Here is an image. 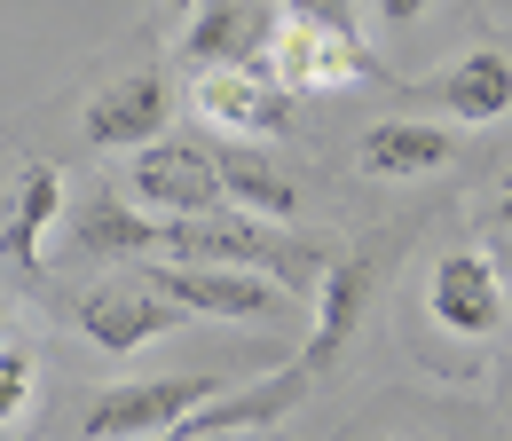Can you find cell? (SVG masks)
<instances>
[{"mask_svg":"<svg viewBox=\"0 0 512 441\" xmlns=\"http://www.w3.org/2000/svg\"><path fill=\"white\" fill-rule=\"evenodd\" d=\"M142 292L174 300L182 315H221V323H260V315H284V284H268L253 268H190V260H142L134 268Z\"/></svg>","mask_w":512,"mask_h":441,"instance_id":"6da1fadb","label":"cell"},{"mask_svg":"<svg viewBox=\"0 0 512 441\" xmlns=\"http://www.w3.org/2000/svg\"><path fill=\"white\" fill-rule=\"evenodd\" d=\"M127 189L142 213L158 221H190V213H221V174H213V150L205 142H182V134H158L142 142L127 166Z\"/></svg>","mask_w":512,"mask_h":441,"instance_id":"7a4b0ae2","label":"cell"},{"mask_svg":"<svg viewBox=\"0 0 512 441\" xmlns=\"http://www.w3.org/2000/svg\"><path fill=\"white\" fill-rule=\"evenodd\" d=\"M221 386L213 378H134V386H103L79 418V441H150L166 426H182L190 410H205Z\"/></svg>","mask_w":512,"mask_h":441,"instance_id":"3957f363","label":"cell"},{"mask_svg":"<svg viewBox=\"0 0 512 441\" xmlns=\"http://www.w3.org/2000/svg\"><path fill=\"white\" fill-rule=\"evenodd\" d=\"M197 119L221 134H284L292 95L268 79V63H229V71H197Z\"/></svg>","mask_w":512,"mask_h":441,"instance_id":"277c9868","label":"cell"},{"mask_svg":"<svg viewBox=\"0 0 512 441\" xmlns=\"http://www.w3.org/2000/svg\"><path fill=\"white\" fill-rule=\"evenodd\" d=\"M166 111H174L166 79L158 71H127V79H111V87L87 95L79 134H87V150H142V142L166 134Z\"/></svg>","mask_w":512,"mask_h":441,"instance_id":"5b68a950","label":"cell"},{"mask_svg":"<svg viewBox=\"0 0 512 441\" xmlns=\"http://www.w3.org/2000/svg\"><path fill=\"white\" fill-rule=\"evenodd\" d=\"M268 40H276V8H260V0H197L190 32H182V63L190 71L268 63Z\"/></svg>","mask_w":512,"mask_h":441,"instance_id":"8992f818","label":"cell"},{"mask_svg":"<svg viewBox=\"0 0 512 441\" xmlns=\"http://www.w3.org/2000/svg\"><path fill=\"white\" fill-rule=\"evenodd\" d=\"M71 323H79V339H87V347H103V355H134L142 339L174 331L182 308H174V300H158V292H142V284L127 276V284H95V292H79Z\"/></svg>","mask_w":512,"mask_h":441,"instance_id":"52a82bcc","label":"cell"},{"mask_svg":"<svg viewBox=\"0 0 512 441\" xmlns=\"http://www.w3.org/2000/svg\"><path fill=\"white\" fill-rule=\"evenodd\" d=\"M363 71H371L363 40H331V32H308V24L276 16V40H268V79H276L284 95H308V87H347V79H363Z\"/></svg>","mask_w":512,"mask_h":441,"instance_id":"ba28073f","label":"cell"},{"mask_svg":"<svg viewBox=\"0 0 512 441\" xmlns=\"http://www.w3.org/2000/svg\"><path fill=\"white\" fill-rule=\"evenodd\" d=\"M434 323L457 331V339H497L505 331V284H497V268L481 260V252H449L442 268H434Z\"/></svg>","mask_w":512,"mask_h":441,"instance_id":"9c48e42d","label":"cell"},{"mask_svg":"<svg viewBox=\"0 0 512 441\" xmlns=\"http://www.w3.org/2000/svg\"><path fill=\"white\" fill-rule=\"evenodd\" d=\"M64 221V174L48 166V158H32L8 197H0V260H16V268H40L48 260V229Z\"/></svg>","mask_w":512,"mask_h":441,"instance_id":"30bf717a","label":"cell"},{"mask_svg":"<svg viewBox=\"0 0 512 441\" xmlns=\"http://www.w3.org/2000/svg\"><path fill=\"white\" fill-rule=\"evenodd\" d=\"M449 158H457V134L434 119H379L355 142V166L371 182H418V174H442Z\"/></svg>","mask_w":512,"mask_h":441,"instance_id":"8fae6325","label":"cell"},{"mask_svg":"<svg viewBox=\"0 0 512 441\" xmlns=\"http://www.w3.org/2000/svg\"><path fill=\"white\" fill-rule=\"evenodd\" d=\"M308 363H284L276 378H260V386H245V394H213L205 410H190L182 426H166V434H150V441H197V434H237V426H276L300 394H308Z\"/></svg>","mask_w":512,"mask_h":441,"instance_id":"7c38bea8","label":"cell"},{"mask_svg":"<svg viewBox=\"0 0 512 441\" xmlns=\"http://www.w3.org/2000/svg\"><path fill=\"white\" fill-rule=\"evenodd\" d=\"M363 300H371V260L355 252V260H331L316 284V331H308V347H300V363L323 371V363H339V347L355 339V323H363Z\"/></svg>","mask_w":512,"mask_h":441,"instance_id":"4fadbf2b","label":"cell"},{"mask_svg":"<svg viewBox=\"0 0 512 441\" xmlns=\"http://www.w3.org/2000/svg\"><path fill=\"white\" fill-rule=\"evenodd\" d=\"M434 103H442L457 126H497L512 111V56H505V48H473V56H457L442 71V87H434Z\"/></svg>","mask_w":512,"mask_h":441,"instance_id":"5bb4252c","label":"cell"},{"mask_svg":"<svg viewBox=\"0 0 512 441\" xmlns=\"http://www.w3.org/2000/svg\"><path fill=\"white\" fill-rule=\"evenodd\" d=\"M213 174H221V205L229 213H253V221H292L300 213V189H292V174L276 166V158H260V150H213Z\"/></svg>","mask_w":512,"mask_h":441,"instance_id":"9a60e30c","label":"cell"},{"mask_svg":"<svg viewBox=\"0 0 512 441\" xmlns=\"http://www.w3.org/2000/svg\"><path fill=\"white\" fill-rule=\"evenodd\" d=\"M64 229L87 260H150L158 245V221H142V205L127 197H87L79 213H64Z\"/></svg>","mask_w":512,"mask_h":441,"instance_id":"2e32d148","label":"cell"},{"mask_svg":"<svg viewBox=\"0 0 512 441\" xmlns=\"http://www.w3.org/2000/svg\"><path fill=\"white\" fill-rule=\"evenodd\" d=\"M32 386H40L32 347H8V339H0V426H16V418L32 410Z\"/></svg>","mask_w":512,"mask_h":441,"instance_id":"e0dca14e","label":"cell"},{"mask_svg":"<svg viewBox=\"0 0 512 441\" xmlns=\"http://www.w3.org/2000/svg\"><path fill=\"white\" fill-rule=\"evenodd\" d=\"M276 16H292V24H308V32H331V40H363L355 0H284Z\"/></svg>","mask_w":512,"mask_h":441,"instance_id":"ac0fdd59","label":"cell"},{"mask_svg":"<svg viewBox=\"0 0 512 441\" xmlns=\"http://www.w3.org/2000/svg\"><path fill=\"white\" fill-rule=\"evenodd\" d=\"M426 8H434V0H379V16H386V24H418Z\"/></svg>","mask_w":512,"mask_h":441,"instance_id":"d6986e66","label":"cell"},{"mask_svg":"<svg viewBox=\"0 0 512 441\" xmlns=\"http://www.w3.org/2000/svg\"><path fill=\"white\" fill-rule=\"evenodd\" d=\"M497 229H512V182L497 189Z\"/></svg>","mask_w":512,"mask_h":441,"instance_id":"ffe728a7","label":"cell"},{"mask_svg":"<svg viewBox=\"0 0 512 441\" xmlns=\"http://www.w3.org/2000/svg\"><path fill=\"white\" fill-rule=\"evenodd\" d=\"M166 8H182V16H190V8H197V0H166Z\"/></svg>","mask_w":512,"mask_h":441,"instance_id":"44dd1931","label":"cell"}]
</instances>
